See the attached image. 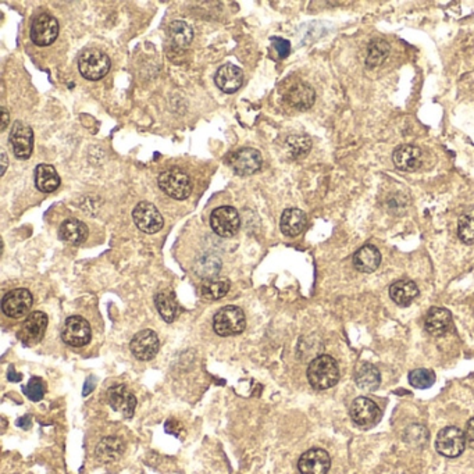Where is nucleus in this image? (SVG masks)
<instances>
[{"instance_id":"obj_38","label":"nucleus","mask_w":474,"mask_h":474,"mask_svg":"<svg viewBox=\"0 0 474 474\" xmlns=\"http://www.w3.org/2000/svg\"><path fill=\"white\" fill-rule=\"evenodd\" d=\"M465 438H466V445L474 449V418L468 421L466 431H465Z\"/></svg>"},{"instance_id":"obj_19","label":"nucleus","mask_w":474,"mask_h":474,"mask_svg":"<svg viewBox=\"0 0 474 474\" xmlns=\"http://www.w3.org/2000/svg\"><path fill=\"white\" fill-rule=\"evenodd\" d=\"M215 83L225 93H234L244 84V71L239 67L227 63L217 70Z\"/></svg>"},{"instance_id":"obj_20","label":"nucleus","mask_w":474,"mask_h":474,"mask_svg":"<svg viewBox=\"0 0 474 474\" xmlns=\"http://www.w3.org/2000/svg\"><path fill=\"white\" fill-rule=\"evenodd\" d=\"M452 326L450 311L444 307H431L426 316V330L433 336L445 335Z\"/></svg>"},{"instance_id":"obj_10","label":"nucleus","mask_w":474,"mask_h":474,"mask_svg":"<svg viewBox=\"0 0 474 474\" xmlns=\"http://www.w3.org/2000/svg\"><path fill=\"white\" fill-rule=\"evenodd\" d=\"M58 36V23L51 14H39L31 27V41L36 46H49Z\"/></svg>"},{"instance_id":"obj_17","label":"nucleus","mask_w":474,"mask_h":474,"mask_svg":"<svg viewBox=\"0 0 474 474\" xmlns=\"http://www.w3.org/2000/svg\"><path fill=\"white\" fill-rule=\"evenodd\" d=\"M48 329V316L43 311H32L23 323L20 338L26 344H38Z\"/></svg>"},{"instance_id":"obj_9","label":"nucleus","mask_w":474,"mask_h":474,"mask_svg":"<svg viewBox=\"0 0 474 474\" xmlns=\"http://www.w3.org/2000/svg\"><path fill=\"white\" fill-rule=\"evenodd\" d=\"M134 223L145 234H156L163 228V217L158 207L149 202H140L133 212Z\"/></svg>"},{"instance_id":"obj_15","label":"nucleus","mask_w":474,"mask_h":474,"mask_svg":"<svg viewBox=\"0 0 474 474\" xmlns=\"http://www.w3.org/2000/svg\"><path fill=\"white\" fill-rule=\"evenodd\" d=\"M230 165L238 175H251L262 168V155L253 148H242L231 155Z\"/></svg>"},{"instance_id":"obj_27","label":"nucleus","mask_w":474,"mask_h":474,"mask_svg":"<svg viewBox=\"0 0 474 474\" xmlns=\"http://www.w3.org/2000/svg\"><path fill=\"white\" fill-rule=\"evenodd\" d=\"M35 185L43 194H52L60 187L56 168L51 165H39L35 168Z\"/></svg>"},{"instance_id":"obj_3","label":"nucleus","mask_w":474,"mask_h":474,"mask_svg":"<svg viewBox=\"0 0 474 474\" xmlns=\"http://www.w3.org/2000/svg\"><path fill=\"white\" fill-rule=\"evenodd\" d=\"M247 327V317L241 307L224 306L213 317V330L220 336L241 334Z\"/></svg>"},{"instance_id":"obj_5","label":"nucleus","mask_w":474,"mask_h":474,"mask_svg":"<svg viewBox=\"0 0 474 474\" xmlns=\"http://www.w3.org/2000/svg\"><path fill=\"white\" fill-rule=\"evenodd\" d=\"M210 225L212 230L223 238L234 237L241 225L238 210L232 206H220L215 209L210 216Z\"/></svg>"},{"instance_id":"obj_37","label":"nucleus","mask_w":474,"mask_h":474,"mask_svg":"<svg viewBox=\"0 0 474 474\" xmlns=\"http://www.w3.org/2000/svg\"><path fill=\"white\" fill-rule=\"evenodd\" d=\"M273 41V46L276 48L277 53L281 58H285V57L289 55L291 52V43L287 41V39H282V38H272Z\"/></svg>"},{"instance_id":"obj_21","label":"nucleus","mask_w":474,"mask_h":474,"mask_svg":"<svg viewBox=\"0 0 474 474\" xmlns=\"http://www.w3.org/2000/svg\"><path fill=\"white\" fill-rule=\"evenodd\" d=\"M395 168L402 171H416L421 166V150L412 145H402L392 156Z\"/></svg>"},{"instance_id":"obj_11","label":"nucleus","mask_w":474,"mask_h":474,"mask_svg":"<svg viewBox=\"0 0 474 474\" xmlns=\"http://www.w3.org/2000/svg\"><path fill=\"white\" fill-rule=\"evenodd\" d=\"M9 140L13 148V153L17 159H29L34 150V131L29 124L23 121H16L11 127Z\"/></svg>"},{"instance_id":"obj_1","label":"nucleus","mask_w":474,"mask_h":474,"mask_svg":"<svg viewBox=\"0 0 474 474\" xmlns=\"http://www.w3.org/2000/svg\"><path fill=\"white\" fill-rule=\"evenodd\" d=\"M307 380L314 390H329L339 380V367L333 356L320 355L307 367Z\"/></svg>"},{"instance_id":"obj_4","label":"nucleus","mask_w":474,"mask_h":474,"mask_svg":"<svg viewBox=\"0 0 474 474\" xmlns=\"http://www.w3.org/2000/svg\"><path fill=\"white\" fill-rule=\"evenodd\" d=\"M112 61L99 49H88L78 58V70L85 80L99 81L110 70Z\"/></svg>"},{"instance_id":"obj_13","label":"nucleus","mask_w":474,"mask_h":474,"mask_svg":"<svg viewBox=\"0 0 474 474\" xmlns=\"http://www.w3.org/2000/svg\"><path fill=\"white\" fill-rule=\"evenodd\" d=\"M466 446L465 433L458 427H445L438 433L437 450L446 458H458Z\"/></svg>"},{"instance_id":"obj_43","label":"nucleus","mask_w":474,"mask_h":474,"mask_svg":"<svg viewBox=\"0 0 474 474\" xmlns=\"http://www.w3.org/2000/svg\"><path fill=\"white\" fill-rule=\"evenodd\" d=\"M1 156H3V174H4L6 168H7V158H6V153H4V152L1 153Z\"/></svg>"},{"instance_id":"obj_41","label":"nucleus","mask_w":474,"mask_h":474,"mask_svg":"<svg viewBox=\"0 0 474 474\" xmlns=\"http://www.w3.org/2000/svg\"><path fill=\"white\" fill-rule=\"evenodd\" d=\"M1 120H3V124H1V131H4L6 128H7V125H9V113H7V110L3 108L1 109Z\"/></svg>"},{"instance_id":"obj_28","label":"nucleus","mask_w":474,"mask_h":474,"mask_svg":"<svg viewBox=\"0 0 474 474\" xmlns=\"http://www.w3.org/2000/svg\"><path fill=\"white\" fill-rule=\"evenodd\" d=\"M168 35L174 49H187L194 39V31L185 21H172L168 26Z\"/></svg>"},{"instance_id":"obj_39","label":"nucleus","mask_w":474,"mask_h":474,"mask_svg":"<svg viewBox=\"0 0 474 474\" xmlns=\"http://www.w3.org/2000/svg\"><path fill=\"white\" fill-rule=\"evenodd\" d=\"M166 431L168 433H170V434H172V436H180V431H182V426H181V423H178L177 420H168V423H166Z\"/></svg>"},{"instance_id":"obj_12","label":"nucleus","mask_w":474,"mask_h":474,"mask_svg":"<svg viewBox=\"0 0 474 474\" xmlns=\"http://www.w3.org/2000/svg\"><path fill=\"white\" fill-rule=\"evenodd\" d=\"M160 348L159 336L152 330H142L140 333L134 335V338L130 342V349L133 355L142 362L152 361Z\"/></svg>"},{"instance_id":"obj_7","label":"nucleus","mask_w":474,"mask_h":474,"mask_svg":"<svg viewBox=\"0 0 474 474\" xmlns=\"http://www.w3.org/2000/svg\"><path fill=\"white\" fill-rule=\"evenodd\" d=\"M92 336L91 326L81 316H71L66 320L63 330H61V339L74 348H81L89 344Z\"/></svg>"},{"instance_id":"obj_33","label":"nucleus","mask_w":474,"mask_h":474,"mask_svg":"<svg viewBox=\"0 0 474 474\" xmlns=\"http://www.w3.org/2000/svg\"><path fill=\"white\" fill-rule=\"evenodd\" d=\"M409 383L418 390H427L436 383V374L430 369H416L409 373Z\"/></svg>"},{"instance_id":"obj_34","label":"nucleus","mask_w":474,"mask_h":474,"mask_svg":"<svg viewBox=\"0 0 474 474\" xmlns=\"http://www.w3.org/2000/svg\"><path fill=\"white\" fill-rule=\"evenodd\" d=\"M458 235L462 242L472 245L474 244V212L465 213L458 224Z\"/></svg>"},{"instance_id":"obj_2","label":"nucleus","mask_w":474,"mask_h":474,"mask_svg":"<svg viewBox=\"0 0 474 474\" xmlns=\"http://www.w3.org/2000/svg\"><path fill=\"white\" fill-rule=\"evenodd\" d=\"M159 187L166 195L184 200L192 192V182L190 175L180 168H168L159 175Z\"/></svg>"},{"instance_id":"obj_31","label":"nucleus","mask_w":474,"mask_h":474,"mask_svg":"<svg viewBox=\"0 0 474 474\" xmlns=\"http://www.w3.org/2000/svg\"><path fill=\"white\" fill-rule=\"evenodd\" d=\"M230 291V281L227 279H206L202 284V297L207 301H219Z\"/></svg>"},{"instance_id":"obj_29","label":"nucleus","mask_w":474,"mask_h":474,"mask_svg":"<svg viewBox=\"0 0 474 474\" xmlns=\"http://www.w3.org/2000/svg\"><path fill=\"white\" fill-rule=\"evenodd\" d=\"M155 304L159 314L166 323H172L178 316V302L175 294L170 289H163L155 297Z\"/></svg>"},{"instance_id":"obj_6","label":"nucleus","mask_w":474,"mask_h":474,"mask_svg":"<svg viewBox=\"0 0 474 474\" xmlns=\"http://www.w3.org/2000/svg\"><path fill=\"white\" fill-rule=\"evenodd\" d=\"M349 415L354 423L361 428L374 427L376 424H378L383 416L381 409L377 406V403L366 396H359L352 402Z\"/></svg>"},{"instance_id":"obj_26","label":"nucleus","mask_w":474,"mask_h":474,"mask_svg":"<svg viewBox=\"0 0 474 474\" xmlns=\"http://www.w3.org/2000/svg\"><path fill=\"white\" fill-rule=\"evenodd\" d=\"M58 237L70 245H81L88 238V227L77 219H68L60 225Z\"/></svg>"},{"instance_id":"obj_23","label":"nucleus","mask_w":474,"mask_h":474,"mask_svg":"<svg viewBox=\"0 0 474 474\" xmlns=\"http://www.w3.org/2000/svg\"><path fill=\"white\" fill-rule=\"evenodd\" d=\"M381 263V253L373 245H364L354 254V266L361 273H373Z\"/></svg>"},{"instance_id":"obj_16","label":"nucleus","mask_w":474,"mask_h":474,"mask_svg":"<svg viewBox=\"0 0 474 474\" xmlns=\"http://www.w3.org/2000/svg\"><path fill=\"white\" fill-rule=\"evenodd\" d=\"M109 405L124 418H133L137 408V398L125 386H114L108 392Z\"/></svg>"},{"instance_id":"obj_18","label":"nucleus","mask_w":474,"mask_h":474,"mask_svg":"<svg viewBox=\"0 0 474 474\" xmlns=\"http://www.w3.org/2000/svg\"><path fill=\"white\" fill-rule=\"evenodd\" d=\"M284 99L289 106L298 110H306L313 106L316 99V92L310 85L298 81L287 89V92L284 93Z\"/></svg>"},{"instance_id":"obj_42","label":"nucleus","mask_w":474,"mask_h":474,"mask_svg":"<svg viewBox=\"0 0 474 474\" xmlns=\"http://www.w3.org/2000/svg\"><path fill=\"white\" fill-rule=\"evenodd\" d=\"M17 424H19L20 427H23V424H26V428H29V426H31V418H29V416H26L24 418H20V420L17 421Z\"/></svg>"},{"instance_id":"obj_32","label":"nucleus","mask_w":474,"mask_h":474,"mask_svg":"<svg viewBox=\"0 0 474 474\" xmlns=\"http://www.w3.org/2000/svg\"><path fill=\"white\" fill-rule=\"evenodd\" d=\"M388 55H390V45L386 41H381V39L373 41L367 49L366 67L367 68L378 67Z\"/></svg>"},{"instance_id":"obj_22","label":"nucleus","mask_w":474,"mask_h":474,"mask_svg":"<svg viewBox=\"0 0 474 474\" xmlns=\"http://www.w3.org/2000/svg\"><path fill=\"white\" fill-rule=\"evenodd\" d=\"M306 215L295 207L284 210L281 220H279V228L284 235L287 237H298L304 232L306 228Z\"/></svg>"},{"instance_id":"obj_14","label":"nucleus","mask_w":474,"mask_h":474,"mask_svg":"<svg viewBox=\"0 0 474 474\" xmlns=\"http://www.w3.org/2000/svg\"><path fill=\"white\" fill-rule=\"evenodd\" d=\"M330 466V455L320 448L309 449L298 462V469L302 474H327Z\"/></svg>"},{"instance_id":"obj_25","label":"nucleus","mask_w":474,"mask_h":474,"mask_svg":"<svg viewBox=\"0 0 474 474\" xmlns=\"http://www.w3.org/2000/svg\"><path fill=\"white\" fill-rule=\"evenodd\" d=\"M124 449L125 444L120 437H106L96 446L95 455L102 463H113L121 458Z\"/></svg>"},{"instance_id":"obj_35","label":"nucleus","mask_w":474,"mask_h":474,"mask_svg":"<svg viewBox=\"0 0 474 474\" xmlns=\"http://www.w3.org/2000/svg\"><path fill=\"white\" fill-rule=\"evenodd\" d=\"M287 145L294 158H302L311 148V142L305 135H292L287 140Z\"/></svg>"},{"instance_id":"obj_30","label":"nucleus","mask_w":474,"mask_h":474,"mask_svg":"<svg viewBox=\"0 0 474 474\" xmlns=\"http://www.w3.org/2000/svg\"><path fill=\"white\" fill-rule=\"evenodd\" d=\"M355 381L361 390L376 391L380 387L381 376L376 366L370 363H362L355 373Z\"/></svg>"},{"instance_id":"obj_36","label":"nucleus","mask_w":474,"mask_h":474,"mask_svg":"<svg viewBox=\"0 0 474 474\" xmlns=\"http://www.w3.org/2000/svg\"><path fill=\"white\" fill-rule=\"evenodd\" d=\"M45 391H46V386L41 377H32L29 380V384L23 388V392L34 402L41 401L45 395Z\"/></svg>"},{"instance_id":"obj_40","label":"nucleus","mask_w":474,"mask_h":474,"mask_svg":"<svg viewBox=\"0 0 474 474\" xmlns=\"http://www.w3.org/2000/svg\"><path fill=\"white\" fill-rule=\"evenodd\" d=\"M21 378H23V376H21V374H17V373L14 371V369L10 367V370H9V380L17 383V381H20Z\"/></svg>"},{"instance_id":"obj_8","label":"nucleus","mask_w":474,"mask_h":474,"mask_svg":"<svg viewBox=\"0 0 474 474\" xmlns=\"http://www.w3.org/2000/svg\"><path fill=\"white\" fill-rule=\"evenodd\" d=\"M34 304L32 294L26 288H19L7 292L1 301V310L7 317L21 319L29 314Z\"/></svg>"},{"instance_id":"obj_24","label":"nucleus","mask_w":474,"mask_h":474,"mask_svg":"<svg viewBox=\"0 0 474 474\" xmlns=\"http://www.w3.org/2000/svg\"><path fill=\"white\" fill-rule=\"evenodd\" d=\"M418 295V285L411 279H399L390 287L391 299L399 306L411 305Z\"/></svg>"}]
</instances>
